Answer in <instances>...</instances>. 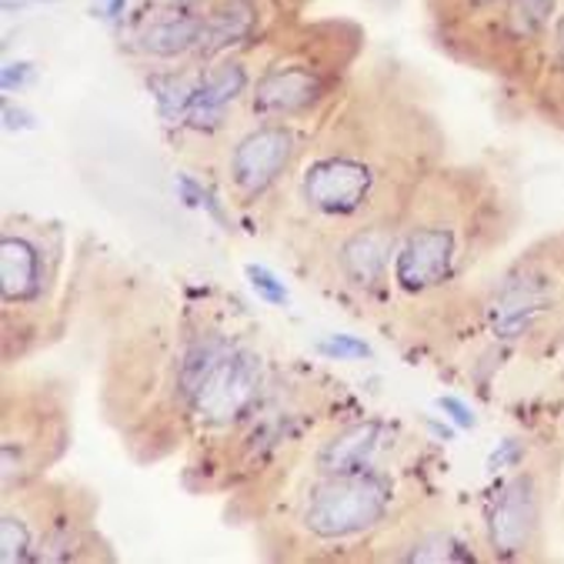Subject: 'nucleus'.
Masks as SVG:
<instances>
[{"label": "nucleus", "mask_w": 564, "mask_h": 564, "mask_svg": "<svg viewBox=\"0 0 564 564\" xmlns=\"http://www.w3.org/2000/svg\"><path fill=\"white\" fill-rule=\"evenodd\" d=\"M518 210L485 171H431L401 214L391 281L427 297L465 281L514 231Z\"/></svg>", "instance_id": "f257e3e1"}, {"label": "nucleus", "mask_w": 564, "mask_h": 564, "mask_svg": "<svg viewBox=\"0 0 564 564\" xmlns=\"http://www.w3.org/2000/svg\"><path fill=\"white\" fill-rule=\"evenodd\" d=\"M498 345L547 355L564 348V228L524 248L481 294Z\"/></svg>", "instance_id": "f03ea898"}, {"label": "nucleus", "mask_w": 564, "mask_h": 564, "mask_svg": "<svg viewBox=\"0 0 564 564\" xmlns=\"http://www.w3.org/2000/svg\"><path fill=\"white\" fill-rule=\"evenodd\" d=\"M394 488L384 475L317 478L297 505V528L314 541H348L384 524Z\"/></svg>", "instance_id": "7ed1b4c3"}, {"label": "nucleus", "mask_w": 564, "mask_h": 564, "mask_svg": "<svg viewBox=\"0 0 564 564\" xmlns=\"http://www.w3.org/2000/svg\"><path fill=\"white\" fill-rule=\"evenodd\" d=\"M547 518V468L521 465L491 498L485 531L491 557L498 561H531L544 547Z\"/></svg>", "instance_id": "20e7f679"}, {"label": "nucleus", "mask_w": 564, "mask_h": 564, "mask_svg": "<svg viewBox=\"0 0 564 564\" xmlns=\"http://www.w3.org/2000/svg\"><path fill=\"white\" fill-rule=\"evenodd\" d=\"M401 217L365 220L345 231H330V271L345 291L371 297L391 281V264L398 251Z\"/></svg>", "instance_id": "39448f33"}, {"label": "nucleus", "mask_w": 564, "mask_h": 564, "mask_svg": "<svg viewBox=\"0 0 564 564\" xmlns=\"http://www.w3.org/2000/svg\"><path fill=\"white\" fill-rule=\"evenodd\" d=\"M261 381H264L261 355L231 345L210 368L187 411L197 417L200 427H228L245 414H251V408L261 398Z\"/></svg>", "instance_id": "423d86ee"}, {"label": "nucleus", "mask_w": 564, "mask_h": 564, "mask_svg": "<svg viewBox=\"0 0 564 564\" xmlns=\"http://www.w3.org/2000/svg\"><path fill=\"white\" fill-rule=\"evenodd\" d=\"M57 245H47L41 228H8L0 241V291L4 314L14 307H37L57 278Z\"/></svg>", "instance_id": "0eeeda50"}, {"label": "nucleus", "mask_w": 564, "mask_h": 564, "mask_svg": "<svg viewBox=\"0 0 564 564\" xmlns=\"http://www.w3.org/2000/svg\"><path fill=\"white\" fill-rule=\"evenodd\" d=\"M297 138L288 124H261L248 131L228 158V184L238 200L251 204L271 191L297 158Z\"/></svg>", "instance_id": "6e6552de"}, {"label": "nucleus", "mask_w": 564, "mask_h": 564, "mask_svg": "<svg viewBox=\"0 0 564 564\" xmlns=\"http://www.w3.org/2000/svg\"><path fill=\"white\" fill-rule=\"evenodd\" d=\"M391 427L381 421H358L337 431L330 441L321 444L314 471L317 478H355V475H375L381 451L388 444Z\"/></svg>", "instance_id": "1a4fd4ad"}, {"label": "nucleus", "mask_w": 564, "mask_h": 564, "mask_svg": "<svg viewBox=\"0 0 564 564\" xmlns=\"http://www.w3.org/2000/svg\"><path fill=\"white\" fill-rule=\"evenodd\" d=\"M324 84L317 77V70H307V64H281L271 67L251 94V104L261 118H297L307 107H314V100L321 97Z\"/></svg>", "instance_id": "9d476101"}, {"label": "nucleus", "mask_w": 564, "mask_h": 564, "mask_svg": "<svg viewBox=\"0 0 564 564\" xmlns=\"http://www.w3.org/2000/svg\"><path fill=\"white\" fill-rule=\"evenodd\" d=\"M561 4L564 0H501L495 8L498 11L495 28H498L501 47L514 57L541 51L561 14Z\"/></svg>", "instance_id": "9b49d317"}, {"label": "nucleus", "mask_w": 564, "mask_h": 564, "mask_svg": "<svg viewBox=\"0 0 564 564\" xmlns=\"http://www.w3.org/2000/svg\"><path fill=\"white\" fill-rule=\"evenodd\" d=\"M245 87H248V70H245L241 61H220V64H214L197 80L184 121L194 131H214L224 121V115H228V107L245 94Z\"/></svg>", "instance_id": "f8f14e48"}, {"label": "nucleus", "mask_w": 564, "mask_h": 564, "mask_svg": "<svg viewBox=\"0 0 564 564\" xmlns=\"http://www.w3.org/2000/svg\"><path fill=\"white\" fill-rule=\"evenodd\" d=\"M204 18L207 14H194V11H164L161 18H154V24H148L141 47L154 57H181L187 51H197L200 31H204Z\"/></svg>", "instance_id": "ddd939ff"}, {"label": "nucleus", "mask_w": 564, "mask_h": 564, "mask_svg": "<svg viewBox=\"0 0 564 564\" xmlns=\"http://www.w3.org/2000/svg\"><path fill=\"white\" fill-rule=\"evenodd\" d=\"M254 21H258V14H254L251 0H228L224 8H217V11H210L204 18V31H200V41H197V54L214 57L220 51L241 44L245 37H251Z\"/></svg>", "instance_id": "4468645a"}, {"label": "nucleus", "mask_w": 564, "mask_h": 564, "mask_svg": "<svg viewBox=\"0 0 564 564\" xmlns=\"http://www.w3.org/2000/svg\"><path fill=\"white\" fill-rule=\"evenodd\" d=\"M547 57H544V74H541V104H544V115L551 121H564V4L561 14L547 34L544 44Z\"/></svg>", "instance_id": "2eb2a0df"}, {"label": "nucleus", "mask_w": 564, "mask_h": 564, "mask_svg": "<svg viewBox=\"0 0 564 564\" xmlns=\"http://www.w3.org/2000/svg\"><path fill=\"white\" fill-rule=\"evenodd\" d=\"M321 351L327 358H337V361L371 358V345H365L361 337H351V334H334V337H327V341H321Z\"/></svg>", "instance_id": "dca6fc26"}, {"label": "nucleus", "mask_w": 564, "mask_h": 564, "mask_svg": "<svg viewBox=\"0 0 564 564\" xmlns=\"http://www.w3.org/2000/svg\"><path fill=\"white\" fill-rule=\"evenodd\" d=\"M248 278H251L254 291H258L264 301H271V304H288V291H284V284H281L271 271L251 264V268H248Z\"/></svg>", "instance_id": "f3484780"}, {"label": "nucleus", "mask_w": 564, "mask_h": 564, "mask_svg": "<svg viewBox=\"0 0 564 564\" xmlns=\"http://www.w3.org/2000/svg\"><path fill=\"white\" fill-rule=\"evenodd\" d=\"M437 404H441V411H447L451 417H455L462 427H471V424H475V414H471L462 401H455V398H441Z\"/></svg>", "instance_id": "a211bd4d"}, {"label": "nucleus", "mask_w": 564, "mask_h": 564, "mask_svg": "<svg viewBox=\"0 0 564 564\" xmlns=\"http://www.w3.org/2000/svg\"><path fill=\"white\" fill-rule=\"evenodd\" d=\"M28 74H31V64H8V67H4V90H14V80H18V87H21Z\"/></svg>", "instance_id": "6ab92c4d"}, {"label": "nucleus", "mask_w": 564, "mask_h": 564, "mask_svg": "<svg viewBox=\"0 0 564 564\" xmlns=\"http://www.w3.org/2000/svg\"><path fill=\"white\" fill-rule=\"evenodd\" d=\"M455 4L468 14H481V11H495L501 0H455Z\"/></svg>", "instance_id": "aec40b11"}]
</instances>
